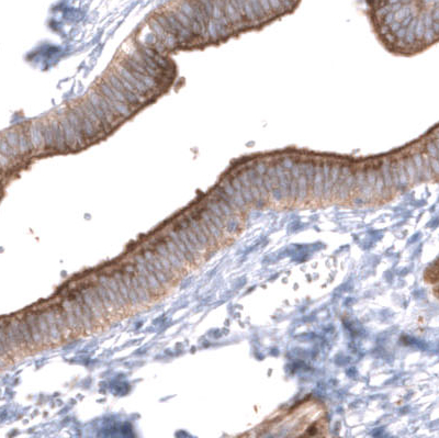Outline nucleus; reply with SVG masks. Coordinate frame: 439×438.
<instances>
[{
	"mask_svg": "<svg viewBox=\"0 0 439 438\" xmlns=\"http://www.w3.org/2000/svg\"><path fill=\"white\" fill-rule=\"evenodd\" d=\"M56 115L58 116L59 121H61L63 129H64V134H65V140H66V144L68 146V149L72 152H75L78 149V145H77V140H76V134L75 131L73 128L72 122L69 121V119L66 115V110L62 111V112H57Z\"/></svg>",
	"mask_w": 439,
	"mask_h": 438,
	"instance_id": "obj_3",
	"label": "nucleus"
},
{
	"mask_svg": "<svg viewBox=\"0 0 439 438\" xmlns=\"http://www.w3.org/2000/svg\"><path fill=\"white\" fill-rule=\"evenodd\" d=\"M173 229L177 232V234H178V236L180 237V239L181 241L183 242V244H185L187 247H188V249L191 251L192 253V255L194 256V258H195V260H197V264H200V261H201V255L199 251H198V249L194 247V245L191 243V241L190 239H189V237H188V235H187V233H186V231L183 230V227H182V225L180 224V222L178 221V220H176V222H174L173 223Z\"/></svg>",
	"mask_w": 439,
	"mask_h": 438,
	"instance_id": "obj_9",
	"label": "nucleus"
},
{
	"mask_svg": "<svg viewBox=\"0 0 439 438\" xmlns=\"http://www.w3.org/2000/svg\"><path fill=\"white\" fill-rule=\"evenodd\" d=\"M114 68L115 70H117L119 74H120L121 76H123L124 78H126V79L129 81V82H131L132 85L138 89V91L142 94V95H144V96H146V97H148V94H153L154 92H152L150 88H148L144 82H142L140 79H138V78H136L131 71H130V69H128L126 66L124 65H122L120 62H117V63H115V67H112Z\"/></svg>",
	"mask_w": 439,
	"mask_h": 438,
	"instance_id": "obj_4",
	"label": "nucleus"
},
{
	"mask_svg": "<svg viewBox=\"0 0 439 438\" xmlns=\"http://www.w3.org/2000/svg\"><path fill=\"white\" fill-rule=\"evenodd\" d=\"M166 233H167V235L173 239V241L176 243V245L178 246V247H179V249L182 251L183 253V255L186 256V258H187V260L189 261V264H190V266H193L194 264H197V260H195V258H194V256L192 255V253L190 250L188 249V247L187 246L183 244V242L181 241L180 239V237L178 236V234H177V232L173 229V226H169L168 229H167V231H166Z\"/></svg>",
	"mask_w": 439,
	"mask_h": 438,
	"instance_id": "obj_10",
	"label": "nucleus"
},
{
	"mask_svg": "<svg viewBox=\"0 0 439 438\" xmlns=\"http://www.w3.org/2000/svg\"><path fill=\"white\" fill-rule=\"evenodd\" d=\"M177 220L180 222V224L182 225L183 230L186 231V233H187V235H188L189 239H190L191 243L194 245V247L198 249L199 253H200L201 255H202V256H203V255H206V253H207V251H209V250H207V249L204 247V246H203V244L199 241L198 236L195 235V233H194L193 230L191 229L190 224H189V222H188V220H187V218H186V215L183 214L181 218H178Z\"/></svg>",
	"mask_w": 439,
	"mask_h": 438,
	"instance_id": "obj_8",
	"label": "nucleus"
},
{
	"mask_svg": "<svg viewBox=\"0 0 439 438\" xmlns=\"http://www.w3.org/2000/svg\"><path fill=\"white\" fill-rule=\"evenodd\" d=\"M40 121H41V125H42L45 142H46V151L47 149H49V151H55L54 135H53V129L49 117L40 120Z\"/></svg>",
	"mask_w": 439,
	"mask_h": 438,
	"instance_id": "obj_16",
	"label": "nucleus"
},
{
	"mask_svg": "<svg viewBox=\"0 0 439 438\" xmlns=\"http://www.w3.org/2000/svg\"><path fill=\"white\" fill-rule=\"evenodd\" d=\"M426 279H428L430 283H437L439 281V262L431 266L428 271L426 272Z\"/></svg>",
	"mask_w": 439,
	"mask_h": 438,
	"instance_id": "obj_17",
	"label": "nucleus"
},
{
	"mask_svg": "<svg viewBox=\"0 0 439 438\" xmlns=\"http://www.w3.org/2000/svg\"><path fill=\"white\" fill-rule=\"evenodd\" d=\"M66 115L69 119V121L72 122L73 128L75 131L76 134V140H77V145H78V149L84 148L87 144L85 141V136H84V132H82V127L80 123V120L78 115H77L76 111L74 110V108L70 106L69 109H66Z\"/></svg>",
	"mask_w": 439,
	"mask_h": 438,
	"instance_id": "obj_6",
	"label": "nucleus"
},
{
	"mask_svg": "<svg viewBox=\"0 0 439 438\" xmlns=\"http://www.w3.org/2000/svg\"><path fill=\"white\" fill-rule=\"evenodd\" d=\"M19 319H20L21 332H22L23 338H25V343H26V345L28 347L29 352H37L38 348H37V346H35V344H34V340H33V337H32L31 331H30L29 322H28V319H27V313L23 314V315H20Z\"/></svg>",
	"mask_w": 439,
	"mask_h": 438,
	"instance_id": "obj_12",
	"label": "nucleus"
},
{
	"mask_svg": "<svg viewBox=\"0 0 439 438\" xmlns=\"http://www.w3.org/2000/svg\"><path fill=\"white\" fill-rule=\"evenodd\" d=\"M38 321H39L40 332H41V335H42L44 348H49L52 346V343H51V338H50V328H49V324H47L44 309H40L38 311Z\"/></svg>",
	"mask_w": 439,
	"mask_h": 438,
	"instance_id": "obj_11",
	"label": "nucleus"
},
{
	"mask_svg": "<svg viewBox=\"0 0 439 438\" xmlns=\"http://www.w3.org/2000/svg\"><path fill=\"white\" fill-rule=\"evenodd\" d=\"M27 319L29 322V326H30V331H31L32 337L34 340V344L37 346L38 351L44 348L43 345V339H42V335H41L40 332V327H39V321H38V311H30L27 313Z\"/></svg>",
	"mask_w": 439,
	"mask_h": 438,
	"instance_id": "obj_7",
	"label": "nucleus"
},
{
	"mask_svg": "<svg viewBox=\"0 0 439 438\" xmlns=\"http://www.w3.org/2000/svg\"><path fill=\"white\" fill-rule=\"evenodd\" d=\"M3 135L5 136V139L7 140L11 149H13L16 158L20 157L21 155L19 148V132H18V129H9L7 131H5Z\"/></svg>",
	"mask_w": 439,
	"mask_h": 438,
	"instance_id": "obj_13",
	"label": "nucleus"
},
{
	"mask_svg": "<svg viewBox=\"0 0 439 438\" xmlns=\"http://www.w3.org/2000/svg\"><path fill=\"white\" fill-rule=\"evenodd\" d=\"M70 106L74 108V110L76 111V113L79 117L81 127H82V132H84V136H85V141H86L87 145H90V144L96 142L99 137H102L98 133V131L94 129L93 124L90 121V119H89V117L86 115V112L80 107L79 103H73V104H70Z\"/></svg>",
	"mask_w": 439,
	"mask_h": 438,
	"instance_id": "obj_1",
	"label": "nucleus"
},
{
	"mask_svg": "<svg viewBox=\"0 0 439 438\" xmlns=\"http://www.w3.org/2000/svg\"><path fill=\"white\" fill-rule=\"evenodd\" d=\"M50 122L52 124V129H53V135H54V142H55V152L58 153H66L68 152V146L66 144V140H65V134H64V129L63 125L59 121L58 116L54 115V116H50Z\"/></svg>",
	"mask_w": 439,
	"mask_h": 438,
	"instance_id": "obj_2",
	"label": "nucleus"
},
{
	"mask_svg": "<svg viewBox=\"0 0 439 438\" xmlns=\"http://www.w3.org/2000/svg\"><path fill=\"white\" fill-rule=\"evenodd\" d=\"M18 132H19V148L20 155L27 156L33 153V148L30 142V137L28 133V129H22V127H18Z\"/></svg>",
	"mask_w": 439,
	"mask_h": 438,
	"instance_id": "obj_15",
	"label": "nucleus"
},
{
	"mask_svg": "<svg viewBox=\"0 0 439 438\" xmlns=\"http://www.w3.org/2000/svg\"><path fill=\"white\" fill-rule=\"evenodd\" d=\"M44 310H45L47 324H49V328H50V338H51L52 346H57L63 343L64 339L62 337L61 333H59V329L57 326L54 305H49V307L44 308Z\"/></svg>",
	"mask_w": 439,
	"mask_h": 438,
	"instance_id": "obj_5",
	"label": "nucleus"
},
{
	"mask_svg": "<svg viewBox=\"0 0 439 438\" xmlns=\"http://www.w3.org/2000/svg\"><path fill=\"white\" fill-rule=\"evenodd\" d=\"M28 133L30 142L33 148V153H41V141L39 136V122L32 121L28 124Z\"/></svg>",
	"mask_w": 439,
	"mask_h": 438,
	"instance_id": "obj_14",
	"label": "nucleus"
}]
</instances>
